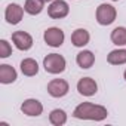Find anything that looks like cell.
Listing matches in <instances>:
<instances>
[{
    "instance_id": "1",
    "label": "cell",
    "mask_w": 126,
    "mask_h": 126,
    "mask_svg": "<svg viewBox=\"0 0 126 126\" xmlns=\"http://www.w3.org/2000/svg\"><path fill=\"white\" fill-rule=\"evenodd\" d=\"M73 116L76 119H80V120L101 122L108 116V111L102 105H96V104H92V102H82L80 105H77L74 108Z\"/></svg>"
},
{
    "instance_id": "2",
    "label": "cell",
    "mask_w": 126,
    "mask_h": 126,
    "mask_svg": "<svg viewBox=\"0 0 126 126\" xmlns=\"http://www.w3.org/2000/svg\"><path fill=\"white\" fill-rule=\"evenodd\" d=\"M43 67L50 74H59L65 70V59L62 55L58 53H49L43 59Z\"/></svg>"
},
{
    "instance_id": "3",
    "label": "cell",
    "mask_w": 126,
    "mask_h": 126,
    "mask_svg": "<svg viewBox=\"0 0 126 126\" xmlns=\"http://www.w3.org/2000/svg\"><path fill=\"white\" fill-rule=\"evenodd\" d=\"M116 16H117L116 8L111 6V5L102 3L96 9V21L101 25H110V24H113L116 21Z\"/></svg>"
},
{
    "instance_id": "4",
    "label": "cell",
    "mask_w": 126,
    "mask_h": 126,
    "mask_svg": "<svg viewBox=\"0 0 126 126\" xmlns=\"http://www.w3.org/2000/svg\"><path fill=\"white\" fill-rule=\"evenodd\" d=\"M70 12V6L64 0H53L47 8V15L53 19H61L65 18Z\"/></svg>"
},
{
    "instance_id": "5",
    "label": "cell",
    "mask_w": 126,
    "mask_h": 126,
    "mask_svg": "<svg viewBox=\"0 0 126 126\" xmlns=\"http://www.w3.org/2000/svg\"><path fill=\"white\" fill-rule=\"evenodd\" d=\"M43 39H45L47 46L59 47L62 43H64V31H62L61 28H56V27L47 28L45 31V34H43Z\"/></svg>"
},
{
    "instance_id": "6",
    "label": "cell",
    "mask_w": 126,
    "mask_h": 126,
    "mask_svg": "<svg viewBox=\"0 0 126 126\" xmlns=\"http://www.w3.org/2000/svg\"><path fill=\"white\" fill-rule=\"evenodd\" d=\"M47 92L53 98H61L67 95L68 92V83L64 79H53L47 83Z\"/></svg>"
},
{
    "instance_id": "7",
    "label": "cell",
    "mask_w": 126,
    "mask_h": 126,
    "mask_svg": "<svg viewBox=\"0 0 126 126\" xmlns=\"http://www.w3.org/2000/svg\"><path fill=\"white\" fill-rule=\"evenodd\" d=\"M77 91H79V94L83 95V96H92V95L96 94L98 85H96V82H95L94 79H91V77H83V79H80L79 83H77Z\"/></svg>"
},
{
    "instance_id": "8",
    "label": "cell",
    "mask_w": 126,
    "mask_h": 126,
    "mask_svg": "<svg viewBox=\"0 0 126 126\" xmlns=\"http://www.w3.org/2000/svg\"><path fill=\"white\" fill-rule=\"evenodd\" d=\"M12 42L19 50H28L33 46V37L25 31H15L12 34Z\"/></svg>"
},
{
    "instance_id": "9",
    "label": "cell",
    "mask_w": 126,
    "mask_h": 126,
    "mask_svg": "<svg viewBox=\"0 0 126 126\" xmlns=\"http://www.w3.org/2000/svg\"><path fill=\"white\" fill-rule=\"evenodd\" d=\"M22 15H24V9H22L19 5H16V3H11V5L6 8V11H5V18H6V21H8L9 24H12V25L18 24V22L22 19Z\"/></svg>"
},
{
    "instance_id": "10",
    "label": "cell",
    "mask_w": 126,
    "mask_h": 126,
    "mask_svg": "<svg viewBox=\"0 0 126 126\" xmlns=\"http://www.w3.org/2000/svg\"><path fill=\"white\" fill-rule=\"evenodd\" d=\"M21 111L27 116H40L43 111V105L37 99H25L21 105Z\"/></svg>"
},
{
    "instance_id": "11",
    "label": "cell",
    "mask_w": 126,
    "mask_h": 126,
    "mask_svg": "<svg viewBox=\"0 0 126 126\" xmlns=\"http://www.w3.org/2000/svg\"><path fill=\"white\" fill-rule=\"evenodd\" d=\"M89 31L85 30V28H77L73 34H71V43L76 46V47H83L89 43Z\"/></svg>"
},
{
    "instance_id": "12",
    "label": "cell",
    "mask_w": 126,
    "mask_h": 126,
    "mask_svg": "<svg viewBox=\"0 0 126 126\" xmlns=\"http://www.w3.org/2000/svg\"><path fill=\"white\" fill-rule=\"evenodd\" d=\"M15 80H16V71L14 67L8 64L0 65V82L3 85H9V83H14Z\"/></svg>"
},
{
    "instance_id": "13",
    "label": "cell",
    "mask_w": 126,
    "mask_h": 126,
    "mask_svg": "<svg viewBox=\"0 0 126 126\" xmlns=\"http://www.w3.org/2000/svg\"><path fill=\"white\" fill-rule=\"evenodd\" d=\"M76 61H77L80 68H91L95 62V55L91 50H82V52L77 53Z\"/></svg>"
},
{
    "instance_id": "14",
    "label": "cell",
    "mask_w": 126,
    "mask_h": 126,
    "mask_svg": "<svg viewBox=\"0 0 126 126\" xmlns=\"http://www.w3.org/2000/svg\"><path fill=\"white\" fill-rule=\"evenodd\" d=\"M21 71L24 76H36L39 73V64L33 59V58H25L21 61Z\"/></svg>"
},
{
    "instance_id": "15",
    "label": "cell",
    "mask_w": 126,
    "mask_h": 126,
    "mask_svg": "<svg viewBox=\"0 0 126 126\" xmlns=\"http://www.w3.org/2000/svg\"><path fill=\"white\" fill-rule=\"evenodd\" d=\"M107 61L111 65H122L126 64V49H116L111 50L107 56Z\"/></svg>"
},
{
    "instance_id": "16",
    "label": "cell",
    "mask_w": 126,
    "mask_h": 126,
    "mask_svg": "<svg viewBox=\"0 0 126 126\" xmlns=\"http://www.w3.org/2000/svg\"><path fill=\"white\" fill-rule=\"evenodd\" d=\"M43 0H27L24 5V11L30 15H39L43 11Z\"/></svg>"
},
{
    "instance_id": "17",
    "label": "cell",
    "mask_w": 126,
    "mask_h": 126,
    "mask_svg": "<svg viewBox=\"0 0 126 126\" xmlns=\"http://www.w3.org/2000/svg\"><path fill=\"white\" fill-rule=\"evenodd\" d=\"M49 122H50L52 125H55V126H62V125H65V122H67V114H65V111H64V110H59V108L50 111V114H49Z\"/></svg>"
},
{
    "instance_id": "18",
    "label": "cell",
    "mask_w": 126,
    "mask_h": 126,
    "mask_svg": "<svg viewBox=\"0 0 126 126\" xmlns=\"http://www.w3.org/2000/svg\"><path fill=\"white\" fill-rule=\"evenodd\" d=\"M111 42L117 46H125L126 45V28L125 27H117L111 31Z\"/></svg>"
},
{
    "instance_id": "19",
    "label": "cell",
    "mask_w": 126,
    "mask_h": 126,
    "mask_svg": "<svg viewBox=\"0 0 126 126\" xmlns=\"http://www.w3.org/2000/svg\"><path fill=\"white\" fill-rule=\"evenodd\" d=\"M12 53V47L6 40H0V58H8Z\"/></svg>"
},
{
    "instance_id": "20",
    "label": "cell",
    "mask_w": 126,
    "mask_h": 126,
    "mask_svg": "<svg viewBox=\"0 0 126 126\" xmlns=\"http://www.w3.org/2000/svg\"><path fill=\"white\" fill-rule=\"evenodd\" d=\"M43 2H53V0H43Z\"/></svg>"
},
{
    "instance_id": "21",
    "label": "cell",
    "mask_w": 126,
    "mask_h": 126,
    "mask_svg": "<svg viewBox=\"0 0 126 126\" xmlns=\"http://www.w3.org/2000/svg\"><path fill=\"white\" fill-rule=\"evenodd\" d=\"M123 76H125V80H126V70H125V74H123Z\"/></svg>"
},
{
    "instance_id": "22",
    "label": "cell",
    "mask_w": 126,
    "mask_h": 126,
    "mask_svg": "<svg viewBox=\"0 0 126 126\" xmlns=\"http://www.w3.org/2000/svg\"><path fill=\"white\" fill-rule=\"evenodd\" d=\"M113 2H119V0H113Z\"/></svg>"
}]
</instances>
